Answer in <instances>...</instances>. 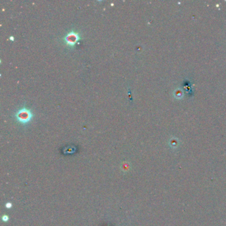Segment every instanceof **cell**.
Here are the masks:
<instances>
[{"instance_id":"obj_1","label":"cell","mask_w":226,"mask_h":226,"mask_svg":"<svg viewBox=\"0 0 226 226\" xmlns=\"http://www.w3.org/2000/svg\"><path fill=\"white\" fill-rule=\"evenodd\" d=\"M16 121L21 125H27L33 118V113L27 107L23 106L14 113Z\"/></svg>"},{"instance_id":"obj_2","label":"cell","mask_w":226,"mask_h":226,"mask_svg":"<svg viewBox=\"0 0 226 226\" xmlns=\"http://www.w3.org/2000/svg\"><path fill=\"white\" fill-rule=\"evenodd\" d=\"M80 35L78 32L71 31L64 36V41L66 45L70 47H74L76 43L80 40Z\"/></svg>"},{"instance_id":"obj_3","label":"cell","mask_w":226,"mask_h":226,"mask_svg":"<svg viewBox=\"0 0 226 226\" xmlns=\"http://www.w3.org/2000/svg\"><path fill=\"white\" fill-rule=\"evenodd\" d=\"M10 40H12V41H13L14 40V38H13V36H10Z\"/></svg>"}]
</instances>
